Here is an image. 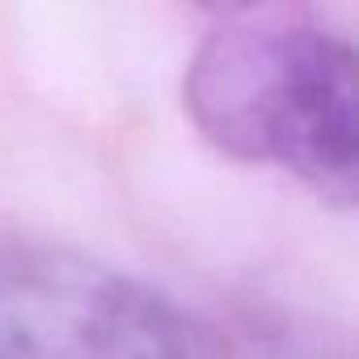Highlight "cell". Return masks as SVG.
<instances>
[{
  "label": "cell",
  "mask_w": 359,
  "mask_h": 359,
  "mask_svg": "<svg viewBox=\"0 0 359 359\" xmlns=\"http://www.w3.org/2000/svg\"><path fill=\"white\" fill-rule=\"evenodd\" d=\"M187 114L224 156L279 165L330 208L359 195V72L313 26H224L187 68Z\"/></svg>",
  "instance_id": "obj_1"
},
{
  "label": "cell",
  "mask_w": 359,
  "mask_h": 359,
  "mask_svg": "<svg viewBox=\"0 0 359 359\" xmlns=\"http://www.w3.org/2000/svg\"><path fill=\"white\" fill-rule=\"evenodd\" d=\"M0 359H224L169 292L81 250L0 237Z\"/></svg>",
  "instance_id": "obj_2"
},
{
  "label": "cell",
  "mask_w": 359,
  "mask_h": 359,
  "mask_svg": "<svg viewBox=\"0 0 359 359\" xmlns=\"http://www.w3.org/2000/svg\"><path fill=\"white\" fill-rule=\"evenodd\" d=\"M203 9H212V13H220V18H237V13H245V9H254L258 0H199Z\"/></svg>",
  "instance_id": "obj_3"
}]
</instances>
